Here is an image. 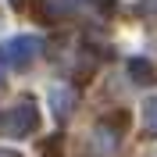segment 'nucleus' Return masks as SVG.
Segmentation results:
<instances>
[{
	"label": "nucleus",
	"mask_w": 157,
	"mask_h": 157,
	"mask_svg": "<svg viewBox=\"0 0 157 157\" xmlns=\"http://www.w3.org/2000/svg\"><path fill=\"white\" fill-rule=\"evenodd\" d=\"M39 128V111L32 100H21L14 107L0 111V136H11V139H21L25 132H36Z\"/></svg>",
	"instance_id": "f257e3e1"
},
{
	"label": "nucleus",
	"mask_w": 157,
	"mask_h": 157,
	"mask_svg": "<svg viewBox=\"0 0 157 157\" xmlns=\"http://www.w3.org/2000/svg\"><path fill=\"white\" fill-rule=\"evenodd\" d=\"M43 4H47L54 14H64V11H71V7H75L78 0H43Z\"/></svg>",
	"instance_id": "39448f33"
},
{
	"label": "nucleus",
	"mask_w": 157,
	"mask_h": 157,
	"mask_svg": "<svg viewBox=\"0 0 157 157\" xmlns=\"http://www.w3.org/2000/svg\"><path fill=\"white\" fill-rule=\"evenodd\" d=\"M50 100H57V104H61V107H57V114H61V118H68V111H71V100H75V97L68 93V89H54V93H50Z\"/></svg>",
	"instance_id": "7ed1b4c3"
},
{
	"label": "nucleus",
	"mask_w": 157,
	"mask_h": 157,
	"mask_svg": "<svg viewBox=\"0 0 157 157\" xmlns=\"http://www.w3.org/2000/svg\"><path fill=\"white\" fill-rule=\"evenodd\" d=\"M139 7L150 11V14H157V0H139Z\"/></svg>",
	"instance_id": "0eeeda50"
},
{
	"label": "nucleus",
	"mask_w": 157,
	"mask_h": 157,
	"mask_svg": "<svg viewBox=\"0 0 157 157\" xmlns=\"http://www.w3.org/2000/svg\"><path fill=\"white\" fill-rule=\"evenodd\" d=\"M0 157H21V154H14V150H0Z\"/></svg>",
	"instance_id": "6e6552de"
},
{
	"label": "nucleus",
	"mask_w": 157,
	"mask_h": 157,
	"mask_svg": "<svg viewBox=\"0 0 157 157\" xmlns=\"http://www.w3.org/2000/svg\"><path fill=\"white\" fill-rule=\"evenodd\" d=\"M39 50H43V39L39 36H14V39H7L0 47V61L11 64V68H25V64H32L39 57Z\"/></svg>",
	"instance_id": "f03ea898"
},
{
	"label": "nucleus",
	"mask_w": 157,
	"mask_h": 157,
	"mask_svg": "<svg viewBox=\"0 0 157 157\" xmlns=\"http://www.w3.org/2000/svg\"><path fill=\"white\" fill-rule=\"evenodd\" d=\"M143 121H147L150 132H157V100H150V104H147V111H143Z\"/></svg>",
	"instance_id": "20e7f679"
},
{
	"label": "nucleus",
	"mask_w": 157,
	"mask_h": 157,
	"mask_svg": "<svg viewBox=\"0 0 157 157\" xmlns=\"http://www.w3.org/2000/svg\"><path fill=\"white\" fill-rule=\"evenodd\" d=\"M132 75H143V82H154V71L147 61H132Z\"/></svg>",
	"instance_id": "423d86ee"
}]
</instances>
